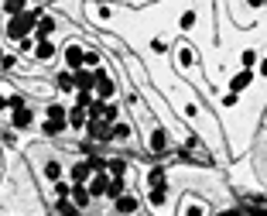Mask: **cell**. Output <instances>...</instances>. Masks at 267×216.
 Listing matches in <instances>:
<instances>
[{
	"label": "cell",
	"mask_w": 267,
	"mask_h": 216,
	"mask_svg": "<svg viewBox=\"0 0 267 216\" xmlns=\"http://www.w3.org/2000/svg\"><path fill=\"white\" fill-rule=\"evenodd\" d=\"M165 199H168V185H158L148 192V202H151L154 209H165Z\"/></svg>",
	"instance_id": "4fadbf2b"
},
{
	"label": "cell",
	"mask_w": 267,
	"mask_h": 216,
	"mask_svg": "<svg viewBox=\"0 0 267 216\" xmlns=\"http://www.w3.org/2000/svg\"><path fill=\"white\" fill-rule=\"evenodd\" d=\"M52 55H55V41H38L35 45V59L38 62H48Z\"/></svg>",
	"instance_id": "9a60e30c"
},
{
	"label": "cell",
	"mask_w": 267,
	"mask_h": 216,
	"mask_svg": "<svg viewBox=\"0 0 267 216\" xmlns=\"http://www.w3.org/2000/svg\"><path fill=\"white\" fill-rule=\"evenodd\" d=\"M69 196H72V206H76V209H86V206H89V189H86V185H72V192H69Z\"/></svg>",
	"instance_id": "30bf717a"
},
{
	"label": "cell",
	"mask_w": 267,
	"mask_h": 216,
	"mask_svg": "<svg viewBox=\"0 0 267 216\" xmlns=\"http://www.w3.org/2000/svg\"><path fill=\"white\" fill-rule=\"evenodd\" d=\"M86 110H82V106H69V127H72V131H82V127H86Z\"/></svg>",
	"instance_id": "8fae6325"
},
{
	"label": "cell",
	"mask_w": 267,
	"mask_h": 216,
	"mask_svg": "<svg viewBox=\"0 0 267 216\" xmlns=\"http://www.w3.org/2000/svg\"><path fill=\"white\" fill-rule=\"evenodd\" d=\"M260 76H267V59H264V62H260Z\"/></svg>",
	"instance_id": "4dcf8cb0"
},
{
	"label": "cell",
	"mask_w": 267,
	"mask_h": 216,
	"mask_svg": "<svg viewBox=\"0 0 267 216\" xmlns=\"http://www.w3.org/2000/svg\"><path fill=\"white\" fill-rule=\"evenodd\" d=\"M69 175H72V182H76V185H86V182L93 178V168H89V161H76Z\"/></svg>",
	"instance_id": "8992f818"
},
{
	"label": "cell",
	"mask_w": 267,
	"mask_h": 216,
	"mask_svg": "<svg viewBox=\"0 0 267 216\" xmlns=\"http://www.w3.org/2000/svg\"><path fill=\"white\" fill-rule=\"evenodd\" d=\"M192 24H195V11H185V14H182V31H189Z\"/></svg>",
	"instance_id": "7402d4cb"
},
{
	"label": "cell",
	"mask_w": 267,
	"mask_h": 216,
	"mask_svg": "<svg viewBox=\"0 0 267 216\" xmlns=\"http://www.w3.org/2000/svg\"><path fill=\"white\" fill-rule=\"evenodd\" d=\"M55 86L62 89V93H72V89H76V82H72V72H69V69H65V72H58V76H55Z\"/></svg>",
	"instance_id": "e0dca14e"
},
{
	"label": "cell",
	"mask_w": 267,
	"mask_h": 216,
	"mask_svg": "<svg viewBox=\"0 0 267 216\" xmlns=\"http://www.w3.org/2000/svg\"><path fill=\"white\" fill-rule=\"evenodd\" d=\"M148 185L158 189V185H168V175H165V165H154L151 172H148Z\"/></svg>",
	"instance_id": "5bb4252c"
},
{
	"label": "cell",
	"mask_w": 267,
	"mask_h": 216,
	"mask_svg": "<svg viewBox=\"0 0 267 216\" xmlns=\"http://www.w3.org/2000/svg\"><path fill=\"white\" fill-rule=\"evenodd\" d=\"M151 151H154V155H168V134H165L161 127H154V131H151Z\"/></svg>",
	"instance_id": "52a82bcc"
},
{
	"label": "cell",
	"mask_w": 267,
	"mask_h": 216,
	"mask_svg": "<svg viewBox=\"0 0 267 216\" xmlns=\"http://www.w3.org/2000/svg\"><path fill=\"white\" fill-rule=\"evenodd\" d=\"M72 82H76V93H93L96 89L93 69H76V72H72Z\"/></svg>",
	"instance_id": "7a4b0ae2"
},
{
	"label": "cell",
	"mask_w": 267,
	"mask_h": 216,
	"mask_svg": "<svg viewBox=\"0 0 267 216\" xmlns=\"http://www.w3.org/2000/svg\"><path fill=\"white\" fill-rule=\"evenodd\" d=\"M250 82H253V72H250V69H243V72H236V76L229 79V93H236V96H240V93L247 89Z\"/></svg>",
	"instance_id": "277c9868"
},
{
	"label": "cell",
	"mask_w": 267,
	"mask_h": 216,
	"mask_svg": "<svg viewBox=\"0 0 267 216\" xmlns=\"http://www.w3.org/2000/svg\"><path fill=\"white\" fill-rule=\"evenodd\" d=\"M195 62V48H182V65H192Z\"/></svg>",
	"instance_id": "cb8c5ba5"
},
{
	"label": "cell",
	"mask_w": 267,
	"mask_h": 216,
	"mask_svg": "<svg viewBox=\"0 0 267 216\" xmlns=\"http://www.w3.org/2000/svg\"><path fill=\"white\" fill-rule=\"evenodd\" d=\"M185 216H206V213H202V206H199V202H189V209H185Z\"/></svg>",
	"instance_id": "83f0119b"
},
{
	"label": "cell",
	"mask_w": 267,
	"mask_h": 216,
	"mask_svg": "<svg viewBox=\"0 0 267 216\" xmlns=\"http://www.w3.org/2000/svg\"><path fill=\"white\" fill-rule=\"evenodd\" d=\"M0 172H4V151H0Z\"/></svg>",
	"instance_id": "1f68e13d"
},
{
	"label": "cell",
	"mask_w": 267,
	"mask_h": 216,
	"mask_svg": "<svg viewBox=\"0 0 267 216\" xmlns=\"http://www.w3.org/2000/svg\"><path fill=\"white\" fill-rule=\"evenodd\" d=\"M0 11H4L7 18H18V14L28 11V4H24V0H7V4H0Z\"/></svg>",
	"instance_id": "2e32d148"
},
{
	"label": "cell",
	"mask_w": 267,
	"mask_h": 216,
	"mask_svg": "<svg viewBox=\"0 0 267 216\" xmlns=\"http://www.w3.org/2000/svg\"><path fill=\"white\" fill-rule=\"evenodd\" d=\"M236 99H240L236 93H226V96H223V106H236Z\"/></svg>",
	"instance_id": "f1b7e54d"
},
{
	"label": "cell",
	"mask_w": 267,
	"mask_h": 216,
	"mask_svg": "<svg viewBox=\"0 0 267 216\" xmlns=\"http://www.w3.org/2000/svg\"><path fill=\"white\" fill-rule=\"evenodd\" d=\"M240 62H243V69H250V72H253V65H257V52H243V55H240Z\"/></svg>",
	"instance_id": "44dd1931"
},
{
	"label": "cell",
	"mask_w": 267,
	"mask_h": 216,
	"mask_svg": "<svg viewBox=\"0 0 267 216\" xmlns=\"http://www.w3.org/2000/svg\"><path fill=\"white\" fill-rule=\"evenodd\" d=\"M123 196V178H110V182H106V199H120Z\"/></svg>",
	"instance_id": "ac0fdd59"
},
{
	"label": "cell",
	"mask_w": 267,
	"mask_h": 216,
	"mask_svg": "<svg viewBox=\"0 0 267 216\" xmlns=\"http://www.w3.org/2000/svg\"><path fill=\"white\" fill-rule=\"evenodd\" d=\"M113 206H116V213H120V216H130V213H137V206H141V199H137V196H130V192H123V196L116 199Z\"/></svg>",
	"instance_id": "3957f363"
},
{
	"label": "cell",
	"mask_w": 267,
	"mask_h": 216,
	"mask_svg": "<svg viewBox=\"0 0 267 216\" xmlns=\"http://www.w3.org/2000/svg\"><path fill=\"white\" fill-rule=\"evenodd\" d=\"M69 192H72V189H69L65 182H55V196H58V199H65V196H69Z\"/></svg>",
	"instance_id": "4316f807"
},
{
	"label": "cell",
	"mask_w": 267,
	"mask_h": 216,
	"mask_svg": "<svg viewBox=\"0 0 267 216\" xmlns=\"http://www.w3.org/2000/svg\"><path fill=\"white\" fill-rule=\"evenodd\" d=\"M14 65H18V55H4L0 59V69H14Z\"/></svg>",
	"instance_id": "484cf974"
},
{
	"label": "cell",
	"mask_w": 267,
	"mask_h": 216,
	"mask_svg": "<svg viewBox=\"0 0 267 216\" xmlns=\"http://www.w3.org/2000/svg\"><path fill=\"white\" fill-rule=\"evenodd\" d=\"M45 178H48V182H58V178H62V165H58V161H48V165H45Z\"/></svg>",
	"instance_id": "ffe728a7"
},
{
	"label": "cell",
	"mask_w": 267,
	"mask_h": 216,
	"mask_svg": "<svg viewBox=\"0 0 267 216\" xmlns=\"http://www.w3.org/2000/svg\"><path fill=\"white\" fill-rule=\"evenodd\" d=\"M11 124H14V131H28L31 124H35V114L24 106V110H14V117H11Z\"/></svg>",
	"instance_id": "9c48e42d"
},
{
	"label": "cell",
	"mask_w": 267,
	"mask_h": 216,
	"mask_svg": "<svg viewBox=\"0 0 267 216\" xmlns=\"http://www.w3.org/2000/svg\"><path fill=\"white\" fill-rule=\"evenodd\" d=\"M86 134L93 141H110V127L103 120H86Z\"/></svg>",
	"instance_id": "5b68a950"
},
{
	"label": "cell",
	"mask_w": 267,
	"mask_h": 216,
	"mask_svg": "<svg viewBox=\"0 0 267 216\" xmlns=\"http://www.w3.org/2000/svg\"><path fill=\"white\" fill-rule=\"evenodd\" d=\"M130 138V124H113L110 127V141H127Z\"/></svg>",
	"instance_id": "d6986e66"
},
{
	"label": "cell",
	"mask_w": 267,
	"mask_h": 216,
	"mask_svg": "<svg viewBox=\"0 0 267 216\" xmlns=\"http://www.w3.org/2000/svg\"><path fill=\"white\" fill-rule=\"evenodd\" d=\"M7 106H11V110H24V96H21V93H14V96L7 99Z\"/></svg>",
	"instance_id": "603a6c76"
},
{
	"label": "cell",
	"mask_w": 267,
	"mask_h": 216,
	"mask_svg": "<svg viewBox=\"0 0 267 216\" xmlns=\"http://www.w3.org/2000/svg\"><path fill=\"white\" fill-rule=\"evenodd\" d=\"M18 48L28 55V52H35V38H24V41H18Z\"/></svg>",
	"instance_id": "d4e9b609"
},
{
	"label": "cell",
	"mask_w": 267,
	"mask_h": 216,
	"mask_svg": "<svg viewBox=\"0 0 267 216\" xmlns=\"http://www.w3.org/2000/svg\"><path fill=\"white\" fill-rule=\"evenodd\" d=\"M216 216H240L236 209H226V213H216Z\"/></svg>",
	"instance_id": "f546056e"
},
{
	"label": "cell",
	"mask_w": 267,
	"mask_h": 216,
	"mask_svg": "<svg viewBox=\"0 0 267 216\" xmlns=\"http://www.w3.org/2000/svg\"><path fill=\"white\" fill-rule=\"evenodd\" d=\"M106 182H110L106 172H103V175H93V178H89V185H86V189H89V196H106Z\"/></svg>",
	"instance_id": "7c38bea8"
},
{
	"label": "cell",
	"mask_w": 267,
	"mask_h": 216,
	"mask_svg": "<svg viewBox=\"0 0 267 216\" xmlns=\"http://www.w3.org/2000/svg\"><path fill=\"white\" fill-rule=\"evenodd\" d=\"M45 114H48V120H45V127H41V131H45L48 138H58V134L69 127V110H65L62 103H48V110H45Z\"/></svg>",
	"instance_id": "6da1fadb"
},
{
	"label": "cell",
	"mask_w": 267,
	"mask_h": 216,
	"mask_svg": "<svg viewBox=\"0 0 267 216\" xmlns=\"http://www.w3.org/2000/svg\"><path fill=\"white\" fill-rule=\"evenodd\" d=\"M65 65H69V72L82 69V45H69L65 48Z\"/></svg>",
	"instance_id": "ba28073f"
},
{
	"label": "cell",
	"mask_w": 267,
	"mask_h": 216,
	"mask_svg": "<svg viewBox=\"0 0 267 216\" xmlns=\"http://www.w3.org/2000/svg\"><path fill=\"white\" fill-rule=\"evenodd\" d=\"M0 59H4V48H0Z\"/></svg>",
	"instance_id": "d6a6232c"
}]
</instances>
